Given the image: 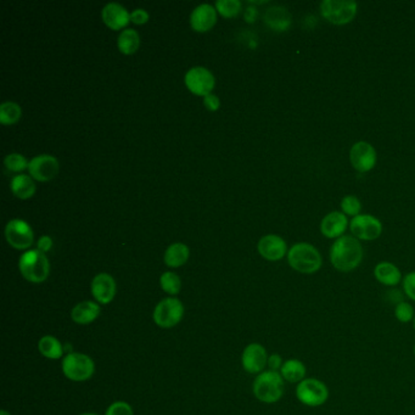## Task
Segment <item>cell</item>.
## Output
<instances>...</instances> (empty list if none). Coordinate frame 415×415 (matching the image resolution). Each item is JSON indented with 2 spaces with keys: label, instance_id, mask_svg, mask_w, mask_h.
Returning <instances> with one entry per match:
<instances>
[{
  "label": "cell",
  "instance_id": "1",
  "mask_svg": "<svg viewBox=\"0 0 415 415\" xmlns=\"http://www.w3.org/2000/svg\"><path fill=\"white\" fill-rule=\"evenodd\" d=\"M364 251L361 242L351 235L339 237L330 247V262L339 272L355 271L361 266Z\"/></svg>",
  "mask_w": 415,
  "mask_h": 415
},
{
  "label": "cell",
  "instance_id": "2",
  "mask_svg": "<svg viewBox=\"0 0 415 415\" xmlns=\"http://www.w3.org/2000/svg\"><path fill=\"white\" fill-rule=\"evenodd\" d=\"M289 266L301 274H314L323 264V258L316 247L308 242H297L289 248Z\"/></svg>",
  "mask_w": 415,
  "mask_h": 415
},
{
  "label": "cell",
  "instance_id": "3",
  "mask_svg": "<svg viewBox=\"0 0 415 415\" xmlns=\"http://www.w3.org/2000/svg\"><path fill=\"white\" fill-rule=\"evenodd\" d=\"M253 391L260 402L273 405L282 400L285 391V380L279 371H264L255 378Z\"/></svg>",
  "mask_w": 415,
  "mask_h": 415
},
{
  "label": "cell",
  "instance_id": "4",
  "mask_svg": "<svg viewBox=\"0 0 415 415\" xmlns=\"http://www.w3.org/2000/svg\"><path fill=\"white\" fill-rule=\"evenodd\" d=\"M19 269L27 282L40 284L49 278V260L38 248L28 250L19 260Z\"/></svg>",
  "mask_w": 415,
  "mask_h": 415
},
{
  "label": "cell",
  "instance_id": "5",
  "mask_svg": "<svg viewBox=\"0 0 415 415\" xmlns=\"http://www.w3.org/2000/svg\"><path fill=\"white\" fill-rule=\"evenodd\" d=\"M64 375L71 381L83 382L94 375L95 363L88 355L79 352H69L61 363Z\"/></svg>",
  "mask_w": 415,
  "mask_h": 415
},
{
  "label": "cell",
  "instance_id": "6",
  "mask_svg": "<svg viewBox=\"0 0 415 415\" xmlns=\"http://www.w3.org/2000/svg\"><path fill=\"white\" fill-rule=\"evenodd\" d=\"M183 302L177 297H166L158 302L153 312V323L161 329H172L184 316Z\"/></svg>",
  "mask_w": 415,
  "mask_h": 415
},
{
  "label": "cell",
  "instance_id": "7",
  "mask_svg": "<svg viewBox=\"0 0 415 415\" xmlns=\"http://www.w3.org/2000/svg\"><path fill=\"white\" fill-rule=\"evenodd\" d=\"M295 393L300 403L311 408L325 405L330 395L325 382L316 378H306L300 384H297Z\"/></svg>",
  "mask_w": 415,
  "mask_h": 415
},
{
  "label": "cell",
  "instance_id": "8",
  "mask_svg": "<svg viewBox=\"0 0 415 415\" xmlns=\"http://www.w3.org/2000/svg\"><path fill=\"white\" fill-rule=\"evenodd\" d=\"M358 4L352 0H324L321 4V14L332 25H347L356 17Z\"/></svg>",
  "mask_w": 415,
  "mask_h": 415
},
{
  "label": "cell",
  "instance_id": "9",
  "mask_svg": "<svg viewBox=\"0 0 415 415\" xmlns=\"http://www.w3.org/2000/svg\"><path fill=\"white\" fill-rule=\"evenodd\" d=\"M6 242L16 250H27L35 240V234L28 223L22 219H12L6 224Z\"/></svg>",
  "mask_w": 415,
  "mask_h": 415
},
{
  "label": "cell",
  "instance_id": "10",
  "mask_svg": "<svg viewBox=\"0 0 415 415\" xmlns=\"http://www.w3.org/2000/svg\"><path fill=\"white\" fill-rule=\"evenodd\" d=\"M214 85L216 81L212 72L201 66L189 69L185 74V85L195 95L205 98L206 95L211 94Z\"/></svg>",
  "mask_w": 415,
  "mask_h": 415
},
{
  "label": "cell",
  "instance_id": "11",
  "mask_svg": "<svg viewBox=\"0 0 415 415\" xmlns=\"http://www.w3.org/2000/svg\"><path fill=\"white\" fill-rule=\"evenodd\" d=\"M350 229L353 237L358 240L371 242L380 237L382 232V224L378 218L371 214H359L357 217L352 218Z\"/></svg>",
  "mask_w": 415,
  "mask_h": 415
},
{
  "label": "cell",
  "instance_id": "12",
  "mask_svg": "<svg viewBox=\"0 0 415 415\" xmlns=\"http://www.w3.org/2000/svg\"><path fill=\"white\" fill-rule=\"evenodd\" d=\"M267 350L263 345L253 342L245 347V350L242 355V368L247 371L248 374L258 375L262 371H264L268 364Z\"/></svg>",
  "mask_w": 415,
  "mask_h": 415
},
{
  "label": "cell",
  "instance_id": "13",
  "mask_svg": "<svg viewBox=\"0 0 415 415\" xmlns=\"http://www.w3.org/2000/svg\"><path fill=\"white\" fill-rule=\"evenodd\" d=\"M376 151L374 146L368 142H358L352 145L350 151V161L352 167L358 171L359 173H366L375 167Z\"/></svg>",
  "mask_w": 415,
  "mask_h": 415
},
{
  "label": "cell",
  "instance_id": "14",
  "mask_svg": "<svg viewBox=\"0 0 415 415\" xmlns=\"http://www.w3.org/2000/svg\"><path fill=\"white\" fill-rule=\"evenodd\" d=\"M59 161L51 155H38L31 160L28 171L32 178L38 182H48L59 173Z\"/></svg>",
  "mask_w": 415,
  "mask_h": 415
},
{
  "label": "cell",
  "instance_id": "15",
  "mask_svg": "<svg viewBox=\"0 0 415 415\" xmlns=\"http://www.w3.org/2000/svg\"><path fill=\"white\" fill-rule=\"evenodd\" d=\"M258 253L264 260L271 262H277L287 256V244L282 237L276 234H268L261 237L257 245Z\"/></svg>",
  "mask_w": 415,
  "mask_h": 415
},
{
  "label": "cell",
  "instance_id": "16",
  "mask_svg": "<svg viewBox=\"0 0 415 415\" xmlns=\"http://www.w3.org/2000/svg\"><path fill=\"white\" fill-rule=\"evenodd\" d=\"M90 290L95 301L99 305H109L114 301L117 292V285L112 276L108 273H99L92 280Z\"/></svg>",
  "mask_w": 415,
  "mask_h": 415
},
{
  "label": "cell",
  "instance_id": "17",
  "mask_svg": "<svg viewBox=\"0 0 415 415\" xmlns=\"http://www.w3.org/2000/svg\"><path fill=\"white\" fill-rule=\"evenodd\" d=\"M347 227L348 219L346 214L339 211H332L321 219V232L328 239H339L344 237Z\"/></svg>",
  "mask_w": 415,
  "mask_h": 415
},
{
  "label": "cell",
  "instance_id": "18",
  "mask_svg": "<svg viewBox=\"0 0 415 415\" xmlns=\"http://www.w3.org/2000/svg\"><path fill=\"white\" fill-rule=\"evenodd\" d=\"M217 22V10L210 4H201L190 15V25L196 32H208Z\"/></svg>",
  "mask_w": 415,
  "mask_h": 415
},
{
  "label": "cell",
  "instance_id": "19",
  "mask_svg": "<svg viewBox=\"0 0 415 415\" xmlns=\"http://www.w3.org/2000/svg\"><path fill=\"white\" fill-rule=\"evenodd\" d=\"M101 16L105 25L114 31L124 28L130 21V14L126 10V8L117 3L106 4L103 9Z\"/></svg>",
  "mask_w": 415,
  "mask_h": 415
},
{
  "label": "cell",
  "instance_id": "20",
  "mask_svg": "<svg viewBox=\"0 0 415 415\" xmlns=\"http://www.w3.org/2000/svg\"><path fill=\"white\" fill-rule=\"evenodd\" d=\"M100 316V305L96 301H82L71 311L72 321L78 325H88Z\"/></svg>",
  "mask_w": 415,
  "mask_h": 415
},
{
  "label": "cell",
  "instance_id": "21",
  "mask_svg": "<svg viewBox=\"0 0 415 415\" xmlns=\"http://www.w3.org/2000/svg\"><path fill=\"white\" fill-rule=\"evenodd\" d=\"M266 25L276 32H285L290 28L292 19L290 12L282 6H272L264 14Z\"/></svg>",
  "mask_w": 415,
  "mask_h": 415
},
{
  "label": "cell",
  "instance_id": "22",
  "mask_svg": "<svg viewBox=\"0 0 415 415\" xmlns=\"http://www.w3.org/2000/svg\"><path fill=\"white\" fill-rule=\"evenodd\" d=\"M374 277L381 285L390 287H397L403 280L400 268L393 263L386 261L376 264L374 268Z\"/></svg>",
  "mask_w": 415,
  "mask_h": 415
},
{
  "label": "cell",
  "instance_id": "23",
  "mask_svg": "<svg viewBox=\"0 0 415 415\" xmlns=\"http://www.w3.org/2000/svg\"><path fill=\"white\" fill-rule=\"evenodd\" d=\"M282 374V379L290 382V384H300L302 380L307 378L306 364L300 359L291 358L284 362L282 369L279 371Z\"/></svg>",
  "mask_w": 415,
  "mask_h": 415
},
{
  "label": "cell",
  "instance_id": "24",
  "mask_svg": "<svg viewBox=\"0 0 415 415\" xmlns=\"http://www.w3.org/2000/svg\"><path fill=\"white\" fill-rule=\"evenodd\" d=\"M190 251L189 247L182 242H176L167 247L164 253V263L171 268L182 267L188 262Z\"/></svg>",
  "mask_w": 415,
  "mask_h": 415
},
{
  "label": "cell",
  "instance_id": "25",
  "mask_svg": "<svg viewBox=\"0 0 415 415\" xmlns=\"http://www.w3.org/2000/svg\"><path fill=\"white\" fill-rule=\"evenodd\" d=\"M10 188L16 198H22V200L32 198L35 195V189H37L33 178L27 174L15 176L14 178L11 179Z\"/></svg>",
  "mask_w": 415,
  "mask_h": 415
},
{
  "label": "cell",
  "instance_id": "26",
  "mask_svg": "<svg viewBox=\"0 0 415 415\" xmlns=\"http://www.w3.org/2000/svg\"><path fill=\"white\" fill-rule=\"evenodd\" d=\"M38 351L42 356L55 361L64 356V346L59 339L53 335H45L38 341Z\"/></svg>",
  "mask_w": 415,
  "mask_h": 415
},
{
  "label": "cell",
  "instance_id": "27",
  "mask_svg": "<svg viewBox=\"0 0 415 415\" xmlns=\"http://www.w3.org/2000/svg\"><path fill=\"white\" fill-rule=\"evenodd\" d=\"M139 45H140V37L137 31L128 28L121 32L117 40V46L121 53L126 55L134 54L139 49Z\"/></svg>",
  "mask_w": 415,
  "mask_h": 415
},
{
  "label": "cell",
  "instance_id": "28",
  "mask_svg": "<svg viewBox=\"0 0 415 415\" xmlns=\"http://www.w3.org/2000/svg\"><path fill=\"white\" fill-rule=\"evenodd\" d=\"M22 115L20 105L12 103V101H6L0 106V122L6 126H11L19 122Z\"/></svg>",
  "mask_w": 415,
  "mask_h": 415
},
{
  "label": "cell",
  "instance_id": "29",
  "mask_svg": "<svg viewBox=\"0 0 415 415\" xmlns=\"http://www.w3.org/2000/svg\"><path fill=\"white\" fill-rule=\"evenodd\" d=\"M160 285L163 291L169 294V296H176L182 289V280L176 273L164 272L160 278Z\"/></svg>",
  "mask_w": 415,
  "mask_h": 415
},
{
  "label": "cell",
  "instance_id": "30",
  "mask_svg": "<svg viewBox=\"0 0 415 415\" xmlns=\"http://www.w3.org/2000/svg\"><path fill=\"white\" fill-rule=\"evenodd\" d=\"M216 10L223 17H234L242 11V1L239 0H218L216 1Z\"/></svg>",
  "mask_w": 415,
  "mask_h": 415
},
{
  "label": "cell",
  "instance_id": "31",
  "mask_svg": "<svg viewBox=\"0 0 415 415\" xmlns=\"http://www.w3.org/2000/svg\"><path fill=\"white\" fill-rule=\"evenodd\" d=\"M28 161L27 158L21 153H9L4 160V164L6 169L11 172H21L24 169H28Z\"/></svg>",
  "mask_w": 415,
  "mask_h": 415
},
{
  "label": "cell",
  "instance_id": "32",
  "mask_svg": "<svg viewBox=\"0 0 415 415\" xmlns=\"http://www.w3.org/2000/svg\"><path fill=\"white\" fill-rule=\"evenodd\" d=\"M414 307L409 302L402 301L395 306V316L400 323H409L414 319Z\"/></svg>",
  "mask_w": 415,
  "mask_h": 415
},
{
  "label": "cell",
  "instance_id": "33",
  "mask_svg": "<svg viewBox=\"0 0 415 415\" xmlns=\"http://www.w3.org/2000/svg\"><path fill=\"white\" fill-rule=\"evenodd\" d=\"M341 210L342 213H345L346 216H351L353 218L357 217V216L361 214V201L353 195H347V196L342 198Z\"/></svg>",
  "mask_w": 415,
  "mask_h": 415
},
{
  "label": "cell",
  "instance_id": "34",
  "mask_svg": "<svg viewBox=\"0 0 415 415\" xmlns=\"http://www.w3.org/2000/svg\"><path fill=\"white\" fill-rule=\"evenodd\" d=\"M105 415H134L133 408L124 400H116L108 407Z\"/></svg>",
  "mask_w": 415,
  "mask_h": 415
},
{
  "label": "cell",
  "instance_id": "35",
  "mask_svg": "<svg viewBox=\"0 0 415 415\" xmlns=\"http://www.w3.org/2000/svg\"><path fill=\"white\" fill-rule=\"evenodd\" d=\"M402 287H403L405 296L408 297L412 301L415 302V271L414 272L408 273L403 278Z\"/></svg>",
  "mask_w": 415,
  "mask_h": 415
},
{
  "label": "cell",
  "instance_id": "36",
  "mask_svg": "<svg viewBox=\"0 0 415 415\" xmlns=\"http://www.w3.org/2000/svg\"><path fill=\"white\" fill-rule=\"evenodd\" d=\"M130 21L135 25H144L149 21V14L144 9H135L130 12Z\"/></svg>",
  "mask_w": 415,
  "mask_h": 415
},
{
  "label": "cell",
  "instance_id": "37",
  "mask_svg": "<svg viewBox=\"0 0 415 415\" xmlns=\"http://www.w3.org/2000/svg\"><path fill=\"white\" fill-rule=\"evenodd\" d=\"M282 356L278 355V353H273L271 356L268 357V371H280L282 369V364H284Z\"/></svg>",
  "mask_w": 415,
  "mask_h": 415
},
{
  "label": "cell",
  "instance_id": "38",
  "mask_svg": "<svg viewBox=\"0 0 415 415\" xmlns=\"http://www.w3.org/2000/svg\"><path fill=\"white\" fill-rule=\"evenodd\" d=\"M203 104L210 111H217L221 106V101L218 99L217 95L208 94L203 98Z\"/></svg>",
  "mask_w": 415,
  "mask_h": 415
},
{
  "label": "cell",
  "instance_id": "39",
  "mask_svg": "<svg viewBox=\"0 0 415 415\" xmlns=\"http://www.w3.org/2000/svg\"><path fill=\"white\" fill-rule=\"evenodd\" d=\"M51 247H53V239L48 237V235H43V237H40V240H38V250L42 251V253H48V251L51 250Z\"/></svg>",
  "mask_w": 415,
  "mask_h": 415
},
{
  "label": "cell",
  "instance_id": "40",
  "mask_svg": "<svg viewBox=\"0 0 415 415\" xmlns=\"http://www.w3.org/2000/svg\"><path fill=\"white\" fill-rule=\"evenodd\" d=\"M256 17H257V10H256V8H253V6H250V8H247L246 11H245V20L248 22V24H253L256 20Z\"/></svg>",
  "mask_w": 415,
  "mask_h": 415
},
{
  "label": "cell",
  "instance_id": "41",
  "mask_svg": "<svg viewBox=\"0 0 415 415\" xmlns=\"http://www.w3.org/2000/svg\"><path fill=\"white\" fill-rule=\"evenodd\" d=\"M0 415H11L10 413H9V412H6V410H1V412H0Z\"/></svg>",
  "mask_w": 415,
  "mask_h": 415
},
{
  "label": "cell",
  "instance_id": "42",
  "mask_svg": "<svg viewBox=\"0 0 415 415\" xmlns=\"http://www.w3.org/2000/svg\"><path fill=\"white\" fill-rule=\"evenodd\" d=\"M81 415H98V414H95V413H83V414H81Z\"/></svg>",
  "mask_w": 415,
  "mask_h": 415
},
{
  "label": "cell",
  "instance_id": "43",
  "mask_svg": "<svg viewBox=\"0 0 415 415\" xmlns=\"http://www.w3.org/2000/svg\"><path fill=\"white\" fill-rule=\"evenodd\" d=\"M412 323H413V328H414V330H415V316H414V319H413V321H412Z\"/></svg>",
  "mask_w": 415,
  "mask_h": 415
},
{
  "label": "cell",
  "instance_id": "44",
  "mask_svg": "<svg viewBox=\"0 0 415 415\" xmlns=\"http://www.w3.org/2000/svg\"><path fill=\"white\" fill-rule=\"evenodd\" d=\"M414 356H415V346H414Z\"/></svg>",
  "mask_w": 415,
  "mask_h": 415
}]
</instances>
